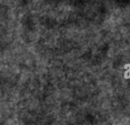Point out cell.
<instances>
[{"label":"cell","mask_w":130,"mask_h":125,"mask_svg":"<svg viewBox=\"0 0 130 125\" xmlns=\"http://www.w3.org/2000/svg\"><path fill=\"white\" fill-rule=\"evenodd\" d=\"M124 69H126V72L124 73L125 79H130V64H127L124 67Z\"/></svg>","instance_id":"cell-1"}]
</instances>
